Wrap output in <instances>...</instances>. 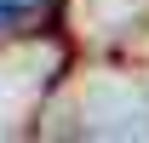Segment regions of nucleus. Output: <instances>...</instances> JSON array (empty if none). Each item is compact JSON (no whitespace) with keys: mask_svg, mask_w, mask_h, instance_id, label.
Segmentation results:
<instances>
[{"mask_svg":"<svg viewBox=\"0 0 149 143\" xmlns=\"http://www.w3.org/2000/svg\"><path fill=\"white\" fill-rule=\"evenodd\" d=\"M17 12H23L17 0H0V23H6V17H17Z\"/></svg>","mask_w":149,"mask_h":143,"instance_id":"f257e3e1","label":"nucleus"}]
</instances>
